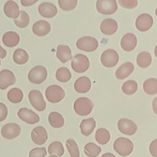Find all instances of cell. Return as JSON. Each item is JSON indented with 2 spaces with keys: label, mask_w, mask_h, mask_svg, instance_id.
<instances>
[{
  "label": "cell",
  "mask_w": 157,
  "mask_h": 157,
  "mask_svg": "<svg viewBox=\"0 0 157 157\" xmlns=\"http://www.w3.org/2000/svg\"><path fill=\"white\" fill-rule=\"evenodd\" d=\"M156 98L154 99V101H153V104H155L154 105H153V109H154V112L156 114Z\"/></svg>",
  "instance_id": "bcb514c9"
},
{
  "label": "cell",
  "mask_w": 157,
  "mask_h": 157,
  "mask_svg": "<svg viewBox=\"0 0 157 157\" xmlns=\"http://www.w3.org/2000/svg\"><path fill=\"white\" fill-rule=\"evenodd\" d=\"M39 13L41 16L45 18H52L57 13V8L52 3L42 2L38 7Z\"/></svg>",
  "instance_id": "d6986e66"
},
{
  "label": "cell",
  "mask_w": 157,
  "mask_h": 157,
  "mask_svg": "<svg viewBox=\"0 0 157 157\" xmlns=\"http://www.w3.org/2000/svg\"><path fill=\"white\" fill-rule=\"evenodd\" d=\"M96 7L98 12L104 15L113 14L118 9L116 0H97Z\"/></svg>",
  "instance_id": "52a82bcc"
},
{
  "label": "cell",
  "mask_w": 157,
  "mask_h": 157,
  "mask_svg": "<svg viewBox=\"0 0 157 157\" xmlns=\"http://www.w3.org/2000/svg\"><path fill=\"white\" fill-rule=\"evenodd\" d=\"M59 7L64 11H70L75 9L77 0H58Z\"/></svg>",
  "instance_id": "74e56055"
},
{
  "label": "cell",
  "mask_w": 157,
  "mask_h": 157,
  "mask_svg": "<svg viewBox=\"0 0 157 157\" xmlns=\"http://www.w3.org/2000/svg\"><path fill=\"white\" fill-rule=\"evenodd\" d=\"M17 115L20 119L30 124L37 123L40 120V118L36 113L25 107L19 109Z\"/></svg>",
  "instance_id": "7c38bea8"
},
{
  "label": "cell",
  "mask_w": 157,
  "mask_h": 157,
  "mask_svg": "<svg viewBox=\"0 0 157 157\" xmlns=\"http://www.w3.org/2000/svg\"><path fill=\"white\" fill-rule=\"evenodd\" d=\"M21 132L20 126L13 123H7L2 126L1 130V133L6 139H13L17 137Z\"/></svg>",
  "instance_id": "8fae6325"
},
{
  "label": "cell",
  "mask_w": 157,
  "mask_h": 157,
  "mask_svg": "<svg viewBox=\"0 0 157 157\" xmlns=\"http://www.w3.org/2000/svg\"><path fill=\"white\" fill-rule=\"evenodd\" d=\"M1 60H0V66H1Z\"/></svg>",
  "instance_id": "c3c4849f"
},
{
  "label": "cell",
  "mask_w": 157,
  "mask_h": 157,
  "mask_svg": "<svg viewBox=\"0 0 157 157\" xmlns=\"http://www.w3.org/2000/svg\"><path fill=\"white\" fill-rule=\"evenodd\" d=\"M28 99L31 105L37 111H44L46 108V103L42 93L37 90H33L28 94Z\"/></svg>",
  "instance_id": "ba28073f"
},
{
  "label": "cell",
  "mask_w": 157,
  "mask_h": 157,
  "mask_svg": "<svg viewBox=\"0 0 157 157\" xmlns=\"http://www.w3.org/2000/svg\"><path fill=\"white\" fill-rule=\"evenodd\" d=\"M48 152L50 155H56L58 156H61L64 153V147L59 141H54L48 145Z\"/></svg>",
  "instance_id": "1f68e13d"
},
{
  "label": "cell",
  "mask_w": 157,
  "mask_h": 157,
  "mask_svg": "<svg viewBox=\"0 0 157 157\" xmlns=\"http://www.w3.org/2000/svg\"><path fill=\"white\" fill-rule=\"evenodd\" d=\"M31 137L33 142L36 144L42 145L45 143L48 139V133L45 128L39 126L32 130Z\"/></svg>",
  "instance_id": "5bb4252c"
},
{
  "label": "cell",
  "mask_w": 157,
  "mask_h": 157,
  "mask_svg": "<svg viewBox=\"0 0 157 157\" xmlns=\"http://www.w3.org/2000/svg\"><path fill=\"white\" fill-rule=\"evenodd\" d=\"M95 139L101 145L107 144L110 139V134L109 131L105 128L98 129L95 134Z\"/></svg>",
  "instance_id": "f1b7e54d"
},
{
  "label": "cell",
  "mask_w": 157,
  "mask_h": 157,
  "mask_svg": "<svg viewBox=\"0 0 157 157\" xmlns=\"http://www.w3.org/2000/svg\"><path fill=\"white\" fill-rule=\"evenodd\" d=\"M134 69V64L131 62H126L121 64L116 71L115 76L118 79L123 80L130 75Z\"/></svg>",
  "instance_id": "44dd1931"
},
{
  "label": "cell",
  "mask_w": 157,
  "mask_h": 157,
  "mask_svg": "<svg viewBox=\"0 0 157 157\" xmlns=\"http://www.w3.org/2000/svg\"><path fill=\"white\" fill-rule=\"evenodd\" d=\"M93 109L92 101L86 97H81L77 99L74 104L75 112L80 116L89 115Z\"/></svg>",
  "instance_id": "7a4b0ae2"
},
{
  "label": "cell",
  "mask_w": 157,
  "mask_h": 157,
  "mask_svg": "<svg viewBox=\"0 0 157 157\" xmlns=\"http://www.w3.org/2000/svg\"><path fill=\"white\" fill-rule=\"evenodd\" d=\"M7 98L10 102L17 104L22 101L23 98V93L21 89L18 88H13L8 91Z\"/></svg>",
  "instance_id": "83f0119b"
},
{
  "label": "cell",
  "mask_w": 157,
  "mask_h": 157,
  "mask_svg": "<svg viewBox=\"0 0 157 157\" xmlns=\"http://www.w3.org/2000/svg\"><path fill=\"white\" fill-rule=\"evenodd\" d=\"M66 145L71 157H80L78 145L73 139H68L66 142Z\"/></svg>",
  "instance_id": "8d00e7d4"
},
{
  "label": "cell",
  "mask_w": 157,
  "mask_h": 157,
  "mask_svg": "<svg viewBox=\"0 0 157 157\" xmlns=\"http://www.w3.org/2000/svg\"><path fill=\"white\" fill-rule=\"evenodd\" d=\"M47 150L45 147L33 148L29 153V157H45Z\"/></svg>",
  "instance_id": "f35d334b"
},
{
  "label": "cell",
  "mask_w": 157,
  "mask_h": 157,
  "mask_svg": "<svg viewBox=\"0 0 157 157\" xmlns=\"http://www.w3.org/2000/svg\"><path fill=\"white\" fill-rule=\"evenodd\" d=\"M48 122L55 128H61L64 124L63 117L57 112H52L48 115Z\"/></svg>",
  "instance_id": "484cf974"
},
{
  "label": "cell",
  "mask_w": 157,
  "mask_h": 157,
  "mask_svg": "<svg viewBox=\"0 0 157 157\" xmlns=\"http://www.w3.org/2000/svg\"><path fill=\"white\" fill-rule=\"evenodd\" d=\"M6 55H7L6 50L0 45V58L3 59L6 56Z\"/></svg>",
  "instance_id": "ee69618b"
},
{
  "label": "cell",
  "mask_w": 157,
  "mask_h": 157,
  "mask_svg": "<svg viewBox=\"0 0 157 157\" xmlns=\"http://www.w3.org/2000/svg\"><path fill=\"white\" fill-rule=\"evenodd\" d=\"M113 149L120 156H126L132 152L134 144L128 138L118 137L114 142Z\"/></svg>",
  "instance_id": "6da1fadb"
},
{
  "label": "cell",
  "mask_w": 157,
  "mask_h": 157,
  "mask_svg": "<svg viewBox=\"0 0 157 157\" xmlns=\"http://www.w3.org/2000/svg\"><path fill=\"white\" fill-rule=\"evenodd\" d=\"M138 85L136 81L134 80H128L126 81L121 86V90L123 92L127 95H132L134 94L137 90Z\"/></svg>",
  "instance_id": "836d02e7"
},
{
  "label": "cell",
  "mask_w": 157,
  "mask_h": 157,
  "mask_svg": "<svg viewBox=\"0 0 157 157\" xmlns=\"http://www.w3.org/2000/svg\"><path fill=\"white\" fill-rule=\"evenodd\" d=\"M149 150L152 156L157 157V140L155 139L152 141L149 147Z\"/></svg>",
  "instance_id": "b9f144b4"
},
{
  "label": "cell",
  "mask_w": 157,
  "mask_h": 157,
  "mask_svg": "<svg viewBox=\"0 0 157 157\" xmlns=\"http://www.w3.org/2000/svg\"><path fill=\"white\" fill-rule=\"evenodd\" d=\"M29 59L28 53L22 48H17L13 54V61L20 65L25 64Z\"/></svg>",
  "instance_id": "f546056e"
},
{
  "label": "cell",
  "mask_w": 157,
  "mask_h": 157,
  "mask_svg": "<svg viewBox=\"0 0 157 157\" xmlns=\"http://www.w3.org/2000/svg\"><path fill=\"white\" fill-rule=\"evenodd\" d=\"M20 17L16 19H14V23L17 27L20 28L27 27L29 23V16L28 13L24 10H21L20 12Z\"/></svg>",
  "instance_id": "e575fe53"
},
{
  "label": "cell",
  "mask_w": 157,
  "mask_h": 157,
  "mask_svg": "<svg viewBox=\"0 0 157 157\" xmlns=\"http://www.w3.org/2000/svg\"><path fill=\"white\" fill-rule=\"evenodd\" d=\"M39 0H21V4L24 7H28L33 5L36 2H37Z\"/></svg>",
  "instance_id": "7bdbcfd3"
},
{
  "label": "cell",
  "mask_w": 157,
  "mask_h": 157,
  "mask_svg": "<svg viewBox=\"0 0 157 157\" xmlns=\"http://www.w3.org/2000/svg\"><path fill=\"white\" fill-rule=\"evenodd\" d=\"M16 82L13 73L9 69L0 71V90H6L10 85L15 84Z\"/></svg>",
  "instance_id": "9a60e30c"
},
{
  "label": "cell",
  "mask_w": 157,
  "mask_h": 157,
  "mask_svg": "<svg viewBox=\"0 0 157 157\" xmlns=\"http://www.w3.org/2000/svg\"><path fill=\"white\" fill-rule=\"evenodd\" d=\"M143 88L145 93L149 95H153L157 93V79L150 78L146 80L143 84Z\"/></svg>",
  "instance_id": "4dcf8cb0"
},
{
  "label": "cell",
  "mask_w": 157,
  "mask_h": 157,
  "mask_svg": "<svg viewBox=\"0 0 157 157\" xmlns=\"http://www.w3.org/2000/svg\"><path fill=\"white\" fill-rule=\"evenodd\" d=\"M51 29L50 24L45 20H39L34 23L33 26V33L39 37H43L47 35Z\"/></svg>",
  "instance_id": "2e32d148"
},
{
  "label": "cell",
  "mask_w": 157,
  "mask_h": 157,
  "mask_svg": "<svg viewBox=\"0 0 157 157\" xmlns=\"http://www.w3.org/2000/svg\"><path fill=\"white\" fill-rule=\"evenodd\" d=\"M153 20L152 17L148 13L140 14L136 20V28L142 32L148 31L152 26Z\"/></svg>",
  "instance_id": "4fadbf2b"
},
{
  "label": "cell",
  "mask_w": 157,
  "mask_h": 157,
  "mask_svg": "<svg viewBox=\"0 0 157 157\" xmlns=\"http://www.w3.org/2000/svg\"><path fill=\"white\" fill-rule=\"evenodd\" d=\"M137 37L132 33H127L121 38L120 44L121 48L126 52L133 50L137 45Z\"/></svg>",
  "instance_id": "e0dca14e"
},
{
  "label": "cell",
  "mask_w": 157,
  "mask_h": 157,
  "mask_svg": "<svg viewBox=\"0 0 157 157\" xmlns=\"http://www.w3.org/2000/svg\"><path fill=\"white\" fill-rule=\"evenodd\" d=\"M91 86V80L87 77H79L74 83L75 90L80 93H87L88 91H90Z\"/></svg>",
  "instance_id": "7402d4cb"
},
{
  "label": "cell",
  "mask_w": 157,
  "mask_h": 157,
  "mask_svg": "<svg viewBox=\"0 0 157 157\" xmlns=\"http://www.w3.org/2000/svg\"><path fill=\"white\" fill-rule=\"evenodd\" d=\"M55 76L59 82H67L71 78V73L68 68L62 67L57 69Z\"/></svg>",
  "instance_id": "d590c367"
},
{
  "label": "cell",
  "mask_w": 157,
  "mask_h": 157,
  "mask_svg": "<svg viewBox=\"0 0 157 157\" xmlns=\"http://www.w3.org/2000/svg\"><path fill=\"white\" fill-rule=\"evenodd\" d=\"M48 157H59V156H58L56 155H51L48 156Z\"/></svg>",
  "instance_id": "7dc6e473"
},
{
  "label": "cell",
  "mask_w": 157,
  "mask_h": 157,
  "mask_svg": "<svg viewBox=\"0 0 157 157\" xmlns=\"http://www.w3.org/2000/svg\"><path fill=\"white\" fill-rule=\"evenodd\" d=\"M4 14L9 18L16 19L20 15L19 7L17 2L12 0L7 1L4 6Z\"/></svg>",
  "instance_id": "ffe728a7"
},
{
  "label": "cell",
  "mask_w": 157,
  "mask_h": 157,
  "mask_svg": "<svg viewBox=\"0 0 157 157\" xmlns=\"http://www.w3.org/2000/svg\"><path fill=\"white\" fill-rule=\"evenodd\" d=\"M99 45L98 40L90 36H84L78 39L76 42L77 47L84 52H93L96 50Z\"/></svg>",
  "instance_id": "8992f818"
},
{
  "label": "cell",
  "mask_w": 157,
  "mask_h": 157,
  "mask_svg": "<svg viewBox=\"0 0 157 157\" xmlns=\"http://www.w3.org/2000/svg\"><path fill=\"white\" fill-rule=\"evenodd\" d=\"M101 157H116V156L111 153H105L103 154L101 156Z\"/></svg>",
  "instance_id": "f6af8a7d"
},
{
  "label": "cell",
  "mask_w": 157,
  "mask_h": 157,
  "mask_svg": "<svg viewBox=\"0 0 157 157\" xmlns=\"http://www.w3.org/2000/svg\"><path fill=\"white\" fill-rule=\"evenodd\" d=\"M119 56L118 53L113 49H107L103 52L101 56L102 64L106 67H112L118 62Z\"/></svg>",
  "instance_id": "9c48e42d"
},
{
  "label": "cell",
  "mask_w": 157,
  "mask_h": 157,
  "mask_svg": "<svg viewBox=\"0 0 157 157\" xmlns=\"http://www.w3.org/2000/svg\"><path fill=\"white\" fill-rule=\"evenodd\" d=\"M151 56L147 52H142L139 53L136 58L137 64L142 68L148 67L151 64Z\"/></svg>",
  "instance_id": "4316f807"
},
{
  "label": "cell",
  "mask_w": 157,
  "mask_h": 157,
  "mask_svg": "<svg viewBox=\"0 0 157 157\" xmlns=\"http://www.w3.org/2000/svg\"><path fill=\"white\" fill-rule=\"evenodd\" d=\"M118 4L126 9H134L138 4L137 0H118Z\"/></svg>",
  "instance_id": "ab89813d"
},
{
  "label": "cell",
  "mask_w": 157,
  "mask_h": 157,
  "mask_svg": "<svg viewBox=\"0 0 157 157\" xmlns=\"http://www.w3.org/2000/svg\"><path fill=\"white\" fill-rule=\"evenodd\" d=\"M8 109L7 106L4 104L0 102V122H2L6 119Z\"/></svg>",
  "instance_id": "60d3db41"
},
{
  "label": "cell",
  "mask_w": 157,
  "mask_h": 157,
  "mask_svg": "<svg viewBox=\"0 0 157 157\" xmlns=\"http://www.w3.org/2000/svg\"><path fill=\"white\" fill-rule=\"evenodd\" d=\"M96 127V121L93 118H89L82 120L80 128L82 134L85 136H90Z\"/></svg>",
  "instance_id": "d4e9b609"
},
{
  "label": "cell",
  "mask_w": 157,
  "mask_h": 157,
  "mask_svg": "<svg viewBox=\"0 0 157 157\" xmlns=\"http://www.w3.org/2000/svg\"><path fill=\"white\" fill-rule=\"evenodd\" d=\"M2 41L6 47H13L18 44L20 42V36L14 31H8L3 34Z\"/></svg>",
  "instance_id": "603a6c76"
},
{
  "label": "cell",
  "mask_w": 157,
  "mask_h": 157,
  "mask_svg": "<svg viewBox=\"0 0 157 157\" xmlns=\"http://www.w3.org/2000/svg\"><path fill=\"white\" fill-rule=\"evenodd\" d=\"M117 127L120 132L128 136L134 134L137 130V124L128 118L120 119L117 123Z\"/></svg>",
  "instance_id": "30bf717a"
},
{
  "label": "cell",
  "mask_w": 157,
  "mask_h": 157,
  "mask_svg": "<svg viewBox=\"0 0 157 157\" xmlns=\"http://www.w3.org/2000/svg\"><path fill=\"white\" fill-rule=\"evenodd\" d=\"M71 67L74 71L77 73H83L88 69L90 61L85 55L77 54L72 59Z\"/></svg>",
  "instance_id": "277c9868"
},
{
  "label": "cell",
  "mask_w": 157,
  "mask_h": 157,
  "mask_svg": "<svg viewBox=\"0 0 157 157\" xmlns=\"http://www.w3.org/2000/svg\"><path fill=\"white\" fill-rule=\"evenodd\" d=\"M47 77V71L44 66L39 65L33 67L28 73V78L30 82L34 84H40Z\"/></svg>",
  "instance_id": "3957f363"
},
{
  "label": "cell",
  "mask_w": 157,
  "mask_h": 157,
  "mask_svg": "<svg viewBox=\"0 0 157 157\" xmlns=\"http://www.w3.org/2000/svg\"><path fill=\"white\" fill-rule=\"evenodd\" d=\"M56 57L63 63H64L72 58L71 50L66 45H59L56 49Z\"/></svg>",
  "instance_id": "cb8c5ba5"
},
{
  "label": "cell",
  "mask_w": 157,
  "mask_h": 157,
  "mask_svg": "<svg viewBox=\"0 0 157 157\" xmlns=\"http://www.w3.org/2000/svg\"><path fill=\"white\" fill-rule=\"evenodd\" d=\"M118 29L117 22L112 18H106L104 20L100 25L101 31L105 35H112Z\"/></svg>",
  "instance_id": "ac0fdd59"
},
{
  "label": "cell",
  "mask_w": 157,
  "mask_h": 157,
  "mask_svg": "<svg viewBox=\"0 0 157 157\" xmlns=\"http://www.w3.org/2000/svg\"><path fill=\"white\" fill-rule=\"evenodd\" d=\"M45 96L50 102L58 103L64 98L65 92L61 86L53 85L49 86L46 89Z\"/></svg>",
  "instance_id": "5b68a950"
},
{
  "label": "cell",
  "mask_w": 157,
  "mask_h": 157,
  "mask_svg": "<svg viewBox=\"0 0 157 157\" xmlns=\"http://www.w3.org/2000/svg\"><path fill=\"white\" fill-rule=\"evenodd\" d=\"M84 151L88 157H97L101 153V148L96 144L90 142L85 145Z\"/></svg>",
  "instance_id": "d6a6232c"
}]
</instances>
